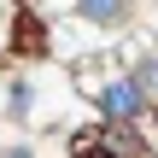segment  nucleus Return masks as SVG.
I'll list each match as a JSON object with an SVG mask.
<instances>
[{
    "label": "nucleus",
    "instance_id": "1",
    "mask_svg": "<svg viewBox=\"0 0 158 158\" xmlns=\"http://www.w3.org/2000/svg\"><path fill=\"white\" fill-rule=\"evenodd\" d=\"M76 158H152V152L129 123H106L94 135H76Z\"/></svg>",
    "mask_w": 158,
    "mask_h": 158
},
{
    "label": "nucleus",
    "instance_id": "2",
    "mask_svg": "<svg viewBox=\"0 0 158 158\" xmlns=\"http://www.w3.org/2000/svg\"><path fill=\"white\" fill-rule=\"evenodd\" d=\"M100 111H106V123H135V117L147 111V100H141V88L123 76V82L100 88Z\"/></svg>",
    "mask_w": 158,
    "mask_h": 158
},
{
    "label": "nucleus",
    "instance_id": "3",
    "mask_svg": "<svg viewBox=\"0 0 158 158\" xmlns=\"http://www.w3.org/2000/svg\"><path fill=\"white\" fill-rule=\"evenodd\" d=\"M76 12H82L88 23H106V29H111V23L129 18V0H76Z\"/></svg>",
    "mask_w": 158,
    "mask_h": 158
},
{
    "label": "nucleus",
    "instance_id": "4",
    "mask_svg": "<svg viewBox=\"0 0 158 158\" xmlns=\"http://www.w3.org/2000/svg\"><path fill=\"white\" fill-rule=\"evenodd\" d=\"M12 41H18V53H41L47 35H41V23H35L29 12H18V35H12Z\"/></svg>",
    "mask_w": 158,
    "mask_h": 158
},
{
    "label": "nucleus",
    "instance_id": "5",
    "mask_svg": "<svg viewBox=\"0 0 158 158\" xmlns=\"http://www.w3.org/2000/svg\"><path fill=\"white\" fill-rule=\"evenodd\" d=\"M129 82L141 88V100H158V59H147V64H141V70H135Z\"/></svg>",
    "mask_w": 158,
    "mask_h": 158
},
{
    "label": "nucleus",
    "instance_id": "6",
    "mask_svg": "<svg viewBox=\"0 0 158 158\" xmlns=\"http://www.w3.org/2000/svg\"><path fill=\"white\" fill-rule=\"evenodd\" d=\"M6 158H29V147H12V152H6Z\"/></svg>",
    "mask_w": 158,
    "mask_h": 158
}]
</instances>
